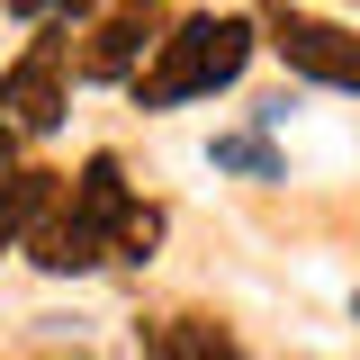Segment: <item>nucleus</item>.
Masks as SVG:
<instances>
[{"mask_svg":"<svg viewBox=\"0 0 360 360\" xmlns=\"http://www.w3.org/2000/svg\"><path fill=\"white\" fill-rule=\"evenodd\" d=\"M217 172H243V180H279V153H270V135H217Z\"/></svg>","mask_w":360,"mask_h":360,"instance_id":"8","label":"nucleus"},{"mask_svg":"<svg viewBox=\"0 0 360 360\" xmlns=\"http://www.w3.org/2000/svg\"><path fill=\"white\" fill-rule=\"evenodd\" d=\"M18 172H27V162H18V135L0 127V189H9V180H18Z\"/></svg>","mask_w":360,"mask_h":360,"instance_id":"10","label":"nucleus"},{"mask_svg":"<svg viewBox=\"0 0 360 360\" xmlns=\"http://www.w3.org/2000/svg\"><path fill=\"white\" fill-rule=\"evenodd\" d=\"M153 243H162V207H144L127 189V162L117 153H90L72 172V189L45 207L27 262L54 270V279H72V270H99V262H153Z\"/></svg>","mask_w":360,"mask_h":360,"instance_id":"1","label":"nucleus"},{"mask_svg":"<svg viewBox=\"0 0 360 360\" xmlns=\"http://www.w3.org/2000/svg\"><path fill=\"white\" fill-rule=\"evenodd\" d=\"M262 37L279 45V63H288V72H307V82H324V90H360V27L270 0V9H262Z\"/></svg>","mask_w":360,"mask_h":360,"instance_id":"3","label":"nucleus"},{"mask_svg":"<svg viewBox=\"0 0 360 360\" xmlns=\"http://www.w3.org/2000/svg\"><path fill=\"white\" fill-rule=\"evenodd\" d=\"M0 127L9 135H54L63 127V37H37L0 72Z\"/></svg>","mask_w":360,"mask_h":360,"instance_id":"4","label":"nucleus"},{"mask_svg":"<svg viewBox=\"0 0 360 360\" xmlns=\"http://www.w3.org/2000/svg\"><path fill=\"white\" fill-rule=\"evenodd\" d=\"M252 37H262V18H217V9L180 18L172 37H162V54L144 63L135 108H180V99H207V90H225L243 63H252Z\"/></svg>","mask_w":360,"mask_h":360,"instance_id":"2","label":"nucleus"},{"mask_svg":"<svg viewBox=\"0 0 360 360\" xmlns=\"http://www.w3.org/2000/svg\"><path fill=\"white\" fill-rule=\"evenodd\" d=\"M18 18H37V27H63V18H90L99 0H9Z\"/></svg>","mask_w":360,"mask_h":360,"instance_id":"9","label":"nucleus"},{"mask_svg":"<svg viewBox=\"0 0 360 360\" xmlns=\"http://www.w3.org/2000/svg\"><path fill=\"white\" fill-rule=\"evenodd\" d=\"M63 172H18L9 189H0V252H18V243H37V225H45V207L63 198L54 189Z\"/></svg>","mask_w":360,"mask_h":360,"instance_id":"7","label":"nucleus"},{"mask_svg":"<svg viewBox=\"0 0 360 360\" xmlns=\"http://www.w3.org/2000/svg\"><path fill=\"white\" fill-rule=\"evenodd\" d=\"M144 360H243V342L207 324V315H153L144 324Z\"/></svg>","mask_w":360,"mask_h":360,"instance_id":"6","label":"nucleus"},{"mask_svg":"<svg viewBox=\"0 0 360 360\" xmlns=\"http://www.w3.org/2000/svg\"><path fill=\"white\" fill-rule=\"evenodd\" d=\"M162 9L153 0H117L108 18H99V37H90V54H82V72L90 82H144V45L162 54Z\"/></svg>","mask_w":360,"mask_h":360,"instance_id":"5","label":"nucleus"}]
</instances>
